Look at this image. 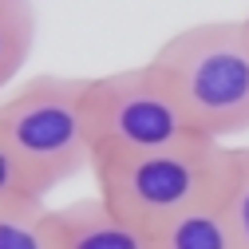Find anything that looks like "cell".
Wrapping results in <instances>:
<instances>
[{
	"instance_id": "obj_1",
	"label": "cell",
	"mask_w": 249,
	"mask_h": 249,
	"mask_svg": "<svg viewBox=\"0 0 249 249\" xmlns=\"http://www.w3.org/2000/svg\"><path fill=\"white\" fill-rule=\"evenodd\" d=\"M230 146L213 139H186L178 146L123 154V159H95L99 198L123 222H131L146 237L166 222L190 213L198 206H213L226 186Z\"/></svg>"
},
{
	"instance_id": "obj_2",
	"label": "cell",
	"mask_w": 249,
	"mask_h": 249,
	"mask_svg": "<svg viewBox=\"0 0 249 249\" xmlns=\"http://www.w3.org/2000/svg\"><path fill=\"white\" fill-rule=\"evenodd\" d=\"M150 64L162 71L202 139L226 142L249 131V24L206 20L174 32Z\"/></svg>"
},
{
	"instance_id": "obj_3",
	"label": "cell",
	"mask_w": 249,
	"mask_h": 249,
	"mask_svg": "<svg viewBox=\"0 0 249 249\" xmlns=\"http://www.w3.org/2000/svg\"><path fill=\"white\" fill-rule=\"evenodd\" d=\"M87 83L79 75H36L0 99V135L36 198L91 166Z\"/></svg>"
},
{
	"instance_id": "obj_4",
	"label": "cell",
	"mask_w": 249,
	"mask_h": 249,
	"mask_svg": "<svg viewBox=\"0 0 249 249\" xmlns=\"http://www.w3.org/2000/svg\"><path fill=\"white\" fill-rule=\"evenodd\" d=\"M87 119H91V162L146 154L198 139L186 119L174 87L150 64L95 75L87 83Z\"/></svg>"
},
{
	"instance_id": "obj_5",
	"label": "cell",
	"mask_w": 249,
	"mask_h": 249,
	"mask_svg": "<svg viewBox=\"0 0 249 249\" xmlns=\"http://www.w3.org/2000/svg\"><path fill=\"white\" fill-rule=\"evenodd\" d=\"M52 230L59 249H150V237L107 210L99 194L52 210Z\"/></svg>"
},
{
	"instance_id": "obj_6",
	"label": "cell",
	"mask_w": 249,
	"mask_h": 249,
	"mask_svg": "<svg viewBox=\"0 0 249 249\" xmlns=\"http://www.w3.org/2000/svg\"><path fill=\"white\" fill-rule=\"evenodd\" d=\"M150 249H233V241H230L222 210L213 202V206H198L190 213L174 217V222H166L162 230H154Z\"/></svg>"
},
{
	"instance_id": "obj_7",
	"label": "cell",
	"mask_w": 249,
	"mask_h": 249,
	"mask_svg": "<svg viewBox=\"0 0 249 249\" xmlns=\"http://www.w3.org/2000/svg\"><path fill=\"white\" fill-rule=\"evenodd\" d=\"M36 44L32 0H0V91H4Z\"/></svg>"
},
{
	"instance_id": "obj_8",
	"label": "cell",
	"mask_w": 249,
	"mask_h": 249,
	"mask_svg": "<svg viewBox=\"0 0 249 249\" xmlns=\"http://www.w3.org/2000/svg\"><path fill=\"white\" fill-rule=\"evenodd\" d=\"M217 210L226 217L233 249H249V146H230V166Z\"/></svg>"
},
{
	"instance_id": "obj_9",
	"label": "cell",
	"mask_w": 249,
	"mask_h": 249,
	"mask_svg": "<svg viewBox=\"0 0 249 249\" xmlns=\"http://www.w3.org/2000/svg\"><path fill=\"white\" fill-rule=\"evenodd\" d=\"M0 249H59L52 210L44 202H20L0 210Z\"/></svg>"
},
{
	"instance_id": "obj_10",
	"label": "cell",
	"mask_w": 249,
	"mask_h": 249,
	"mask_svg": "<svg viewBox=\"0 0 249 249\" xmlns=\"http://www.w3.org/2000/svg\"><path fill=\"white\" fill-rule=\"evenodd\" d=\"M20 202H44L32 194V186H28L20 162H16V154L8 150L4 135H0V210H8V206H20Z\"/></svg>"
},
{
	"instance_id": "obj_11",
	"label": "cell",
	"mask_w": 249,
	"mask_h": 249,
	"mask_svg": "<svg viewBox=\"0 0 249 249\" xmlns=\"http://www.w3.org/2000/svg\"><path fill=\"white\" fill-rule=\"evenodd\" d=\"M245 24H249V12H245Z\"/></svg>"
}]
</instances>
